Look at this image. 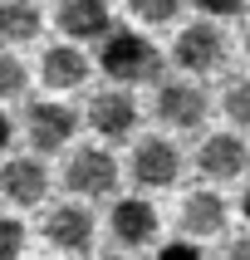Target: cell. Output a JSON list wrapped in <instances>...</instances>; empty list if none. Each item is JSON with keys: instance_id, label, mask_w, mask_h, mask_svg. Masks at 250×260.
I'll return each mask as SVG.
<instances>
[{"instance_id": "8", "label": "cell", "mask_w": 250, "mask_h": 260, "mask_svg": "<svg viewBox=\"0 0 250 260\" xmlns=\"http://www.w3.org/2000/svg\"><path fill=\"white\" fill-rule=\"evenodd\" d=\"M44 241L54 250H69V255H88V246H93V216L74 202H59L44 216Z\"/></svg>"}, {"instance_id": "9", "label": "cell", "mask_w": 250, "mask_h": 260, "mask_svg": "<svg viewBox=\"0 0 250 260\" xmlns=\"http://www.w3.org/2000/svg\"><path fill=\"white\" fill-rule=\"evenodd\" d=\"M206 108H211V103H206V93L196 84H182V79H176V84H162L157 88V118L167 123V128H182V133L201 128Z\"/></svg>"}, {"instance_id": "15", "label": "cell", "mask_w": 250, "mask_h": 260, "mask_svg": "<svg viewBox=\"0 0 250 260\" xmlns=\"http://www.w3.org/2000/svg\"><path fill=\"white\" fill-rule=\"evenodd\" d=\"M40 29H44V15L34 0H0V40L29 44Z\"/></svg>"}, {"instance_id": "20", "label": "cell", "mask_w": 250, "mask_h": 260, "mask_svg": "<svg viewBox=\"0 0 250 260\" xmlns=\"http://www.w3.org/2000/svg\"><path fill=\"white\" fill-rule=\"evenodd\" d=\"M196 10H201V15H221V20H231V15L245 10V0H196Z\"/></svg>"}, {"instance_id": "22", "label": "cell", "mask_w": 250, "mask_h": 260, "mask_svg": "<svg viewBox=\"0 0 250 260\" xmlns=\"http://www.w3.org/2000/svg\"><path fill=\"white\" fill-rule=\"evenodd\" d=\"M221 260H250V236H240V241H231Z\"/></svg>"}, {"instance_id": "24", "label": "cell", "mask_w": 250, "mask_h": 260, "mask_svg": "<svg viewBox=\"0 0 250 260\" xmlns=\"http://www.w3.org/2000/svg\"><path fill=\"white\" fill-rule=\"evenodd\" d=\"M240 216L250 221V187H245V197H240Z\"/></svg>"}, {"instance_id": "14", "label": "cell", "mask_w": 250, "mask_h": 260, "mask_svg": "<svg viewBox=\"0 0 250 260\" xmlns=\"http://www.w3.org/2000/svg\"><path fill=\"white\" fill-rule=\"evenodd\" d=\"M40 74H44V84H49V88H59V93H64V88H79V84L88 79V59L79 54L74 44H54V49L44 54Z\"/></svg>"}, {"instance_id": "25", "label": "cell", "mask_w": 250, "mask_h": 260, "mask_svg": "<svg viewBox=\"0 0 250 260\" xmlns=\"http://www.w3.org/2000/svg\"><path fill=\"white\" fill-rule=\"evenodd\" d=\"M98 260H132V255H98Z\"/></svg>"}, {"instance_id": "12", "label": "cell", "mask_w": 250, "mask_h": 260, "mask_svg": "<svg viewBox=\"0 0 250 260\" xmlns=\"http://www.w3.org/2000/svg\"><path fill=\"white\" fill-rule=\"evenodd\" d=\"M54 25L69 35V40H103L113 20H108V0H59Z\"/></svg>"}, {"instance_id": "26", "label": "cell", "mask_w": 250, "mask_h": 260, "mask_svg": "<svg viewBox=\"0 0 250 260\" xmlns=\"http://www.w3.org/2000/svg\"><path fill=\"white\" fill-rule=\"evenodd\" d=\"M245 54H250V35H245Z\"/></svg>"}, {"instance_id": "6", "label": "cell", "mask_w": 250, "mask_h": 260, "mask_svg": "<svg viewBox=\"0 0 250 260\" xmlns=\"http://www.w3.org/2000/svg\"><path fill=\"white\" fill-rule=\"evenodd\" d=\"M74 128H79V113L69 103H29L25 108V133L40 152H59L74 138Z\"/></svg>"}, {"instance_id": "1", "label": "cell", "mask_w": 250, "mask_h": 260, "mask_svg": "<svg viewBox=\"0 0 250 260\" xmlns=\"http://www.w3.org/2000/svg\"><path fill=\"white\" fill-rule=\"evenodd\" d=\"M98 64L108 79H118V84H137V79H157L162 74V54L157 44L142 40L137 29H108L98 44Z\"/></svg>"}, {"instance_id": "16", "label": "cell", "mask_w": 250, "mask_h": 260, "mask_svg": "<svg viewBox=\"0 0 250 260\" xmlns=\"http://www.w3.org/2000/svg\"><path fill=\"white\" fill-rule=\"evenodd\" d=\"M226 118L250 128V79H231V88H226Z\"/></svg>"}, {"instance_id": "10", "label": "cell", "mask_w": 250, "mask_h": 260, "mask_svg": "<svg viewBox=\"0 0 250 260\" xmlns=\"http://www.w3.org/2000/svg\"><path fill=\"white\" fill-rule=\"evenodd\" d=\"M108 226H113V241L118 246H147L152 236H157V206L142 202V197H123V202L113 206V216H108Z\"/></svg>"}, {"instance_id": "2", "label": "cell", "mask_w": 250, "mask_h": 260, "mask_svg": "<svg viewBox=\"0 0 250 260\" xmlns=\"http://www.w3.org/2000/svg\"><path fill=\"white\" fill-rule=\"evenodd\" d=\"M64 187L74 191V197H113L118 187V157L108 152V147H79L69 157V167H64Z\"/></svg>"}, {"instance_id": "18", "label": "cell", "mask_w": 250, "mask_h": 260, "mask_svg": "<svg viewBox=\"0 0 250 260\" xmlns=\"http://www.w3.org/2000/svg\"><path fill=\"white\" fill-rule=\"evenodd\" d=\"M20 93H25V64L0 49V99H20Z\"/></svg>"}, {"instance_id": "21", "label": "cell", "mask_w": 250, "mask_h": 260, "mask_svg": "<svg viewBox=\"0 0 250 260\" xmlns=\"http://www.w3.org/2000/svg\"><path fill=\"white\" fill-rule=\"evenodd\" d=\"M157 260H201V250L191 246V241H172V246H162Z\"/></svg>"}, {"instance_id": "11", "label": "cell", "mask_w": 250, "mask_h": 260, "mask_svg": "<svg viewBox=\"0 0 250 260\" xmlns=\"http://www.w3.org/2000/svg\"><path fill=\"white\" fill-rule=\"evenodd\" d=\"M44 191H49V172H44V162L34 157H15L0 167V197L15 206H34L44 202Z\"/></svg>"}, {"instance_id": "19", "label": "cell", "mask_w": 250, "mask_h": 260, "mask_svg": "<svg viewBox=\"0 0 250 260\" xmlns=\"http://www.w3.org/2000/svg\"><path fill=\"white\" fill-rule=\"evenodd\" d=\"M25 250V226L15 216H0V260H20Z\"/></svg>"}, {"instance_id": "4", "label": "cell", "mask_w": 250, "mask_h": 260, "mask_svg": "<svg viewBox=\"0 0 250 260\" xmlns=\"http://www.w3.org/2000/svg\"><path fill=\"white\" fill-rule=\"evenodd\" d=\"M182 177V152L167 138H142L132 147V182L137 187H172Z\"/></svg>"}, {"instance_id": "17", "label": "cell", "mask_w": 250, "mask_h": 260, "mask_svg": "<svg viewBox=\"0 0 250 260\" xmlns=\"http://www.w3.org/2000/svg\"><path fill=\"white\" fill-rule=\"evenodd\" d=\"M176 5H182V0H128L132 20H142V25H167L176 15Z\"/></svg>"}, {"instance_id": "5", "label": "cell", "mask_w": 250, "mask_h": 260, "mask_svg": "<svg viewBox=\"0 0 250 260\" xmlns=\"http://www.w3.org/2000/svg\"><path fill=\"white\" fill-rule=\"evenodd\" d=\"M84 118H88V128L98 133V138L118 143V138H128L132 123H137V103H132V93H123V88H103V93L88 99Z\"/></svg>"}, {"instance_id": "7", "label": "cell", "mask_w": 250, "mask_h": 260, "mask_svg": "<svg viewBox=\"0 0 250 260\" xmlns=\"http://www.w3.org/2000/svg\"><path fill=\"white\" fill-rule=\"evenodd\" d=\"M196 167H201L206 182H235L250 167V147L235 133H211L201 143V152H196Z\"/></svg>"}, {"instance_id": "23", "label": "cell", "mask_w": 250, "mask_h": 260, "mask_svg": "<svg viewBox=\"0 0 250 260\" xmlns=\"http://www.w3.org/2000/svg\"><path fill=\"white\" fill-rule=\"evenodd\" d=\"M10 138H15V128H10V118L0 113V152H5V147H10Z\"/></svg>"}, {"instance_id": "13", "label": "cell", "mask_w": 250, "mask_h": 260, "mask_svg": "<svg viewBox=\"0 0 250 260\" xmlns=\"http://www.w3.org/2000/svg\"><path fill=\"white\" fill-rule=\"evenodd\" d=\"M226 202H221V191H187V202H182V216H176V226L187 236H221L226 231Z\"/></svg>"}, {"instance_id": "3", "label": "cell", "mask_w": 250, "mask_h": 260, "mask_svg": "<svg viewBox=\"0 0 250 260\" xmlns=\"http://www.w3.org/2000/svg\"><path fill=\"white\" fill-rule=\"evenodd\" d=\"M226 29L211 25V20H196V25H187L182 35H176L172 44V59H176V69H187V74H211L226 64Z\"/></svg>"}]
</instances>
